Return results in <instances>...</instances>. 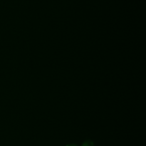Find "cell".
I'll return each instance as SVG.
<instances>
[{"instance_id":"cell-1","label":"cell","mask_w":146,"mask_h":146,"mask_svg":"<svg viewBox=\"0 0 146 146\" xmlns=\"http://www.w3.org/2000/svg\"><path fill=\"white\" fill-rule=\"evenodd\" d=\"M82 146H94V142L91 141V140H86V141L83 143Z\"/></svg>"},{"instance_id":"cell-2","label":"cell","mask_w":146,"mask_h":146,"mask_svg":"<svg viewBox=\"0 0 146 146\" xmlns=\"http://www.w3.org/2000/svg\"><path fill=\"white\" fill-rule=\"evenodd\" d=\"M67 146H77V145L75 144H70V145H68Z\"/></svg>"}]
</instances>
